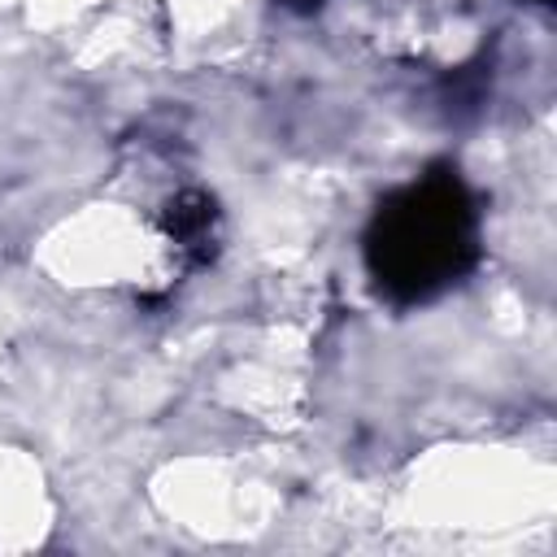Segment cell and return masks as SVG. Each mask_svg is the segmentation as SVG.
<instances>
[{"label":"cell","mask_w":557,"mask_h":557,"mask_svg":"<svg viewBox=\"0 0 557 557\" xmlns=\"http://www.w3.org/2000/svg\"><path fill=\"white\" fill-rule=\"evenodd\" d=\"M479 261V213L457 170L435 165L379 200L366 226V270L396 300H431Z\"/></svg>","instance_id":"6da1fadb"},{"label":"cell","mask_w":557,"mask_h":557,"mask_svg":"<svg viewBox=\"0 0 557 557\" xmlns=\"http://www.w3.org/2000/svg\"><path fill=\"white\" fill-rule=\"evenodd\" d=\"M165 226L174 235V244L183 252H191L200 265L213 257V239H218V213H213V200L200 196V191H183L170 200V213H165Z\"/></svg>","instance_id":"7a4b0ae2"},{"label":"cell","mask_w":557,"mask_h":557,"mask_svg":"<svg viewBox=\"0 0 557 557\" xmlns=\"http://www.w3.org/2000/svg\"><path fill=\"white\" fill-rule=\"evenodd\" d=\"M278 4H287V9H300V13H309V9H318L322 0H278Z\"/></svg>","instance_id":"3957f363"}]
</instances>
